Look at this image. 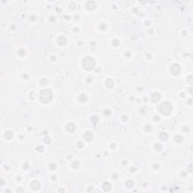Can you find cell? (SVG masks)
Wrapping results in <instances>:
<instances>
[{"instance_id": "cell-1", "label": "cell", "mask_w": 193, "mask_h": 193, "mask_svg": "<svg viewBox=\"0 0 193 193\" xmlns=\"http://www.w3.org/2000/svg\"><path fill=\"white\" fill-rule=\"evenodd\" d=\"M49 94H51L50 91L49 90H45V91L42 92L41 94V100L45 102V103H48L50 101L51 98V94L49 95Z\"/></svg>"}, {"instance_id": "cell-2", "label": "cell", "mask_w": 193, "mask_h": 193, "mask_svg": "<svg viewBox=\"0 0 193 193\" xmlns=\"http://www.w3.org/2000/svg\"><path fill=\"white\" fill-rule=\"evenodd\" d=\"M162 108H165L164 110H160L161 112L163 114H165V115H167L171 112V105L169 103L167 102H165L163 104H162V106H161Z\"/></svg>"}]
</instances>
